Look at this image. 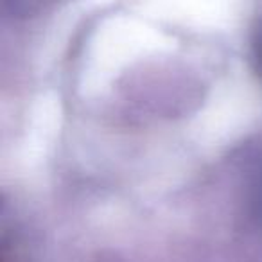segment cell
<instances>
[{
    "label": "cell",
    "instance_id": "3",
    "mask_svg": "<svg viewBox=\"0 0 262 262\" xmlns=\"http://www.w3.org/2000/svg\"><path fill=\"white\" fill-rule=\"evenodd\" d=\"M34 2H38V0H6V6H9L15 15H27V13H31L29 6H33Z\"/></svg>",
    "mask_w": 262,
    "mask_h": 262
},
{
    "label": "cell",
    "instance_id": "2",
    "mask_svg": "<svg viewBox=\"0 0 262 262\" xmlns=\"http://www.w3.org/2000/svg\"><path fill=\"white\" fill-rule=\"evenodd\" d=\"M253 59H255V69H257L258 76L262 77V22L255 29L253 34Z\"/></svg>",
    "mask_w": 262,
    "mask_h": 262
},
{
    "label": "cell",
    "instance_id": "1",
    "mask_svg": "<svg viewBox=\"0 0 262 262\" xmlns=\"http://www.w3.org/2000/svg\"><path fill=\"white\" fill-rule=\"evenodd\" d=\"M250 212L255 221L262 226V162L258 164L250 187Z\"/></svg>",
    "mask_w": 262,
    "mask_h": 262
}]
</instances>
